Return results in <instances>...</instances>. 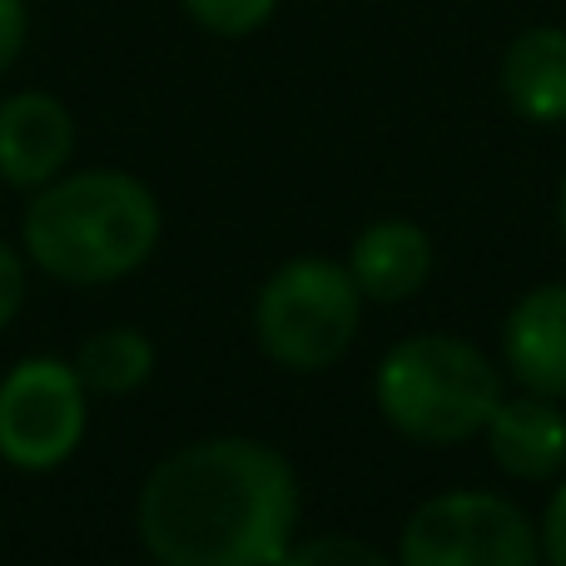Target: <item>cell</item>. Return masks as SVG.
Returning <instances> with one entry per match:
<instances>
[{"mask_svg":"<svg viewBox=\"0 0 566 566\" xmlns=\"http://www.w3.org/2000/svg\"><path fill=\"white\" fill-rule=\"evenodd\" d=\"M482 438L492 462L517 482H552L566 468V412L557 398H502Z\"/></svg>","mask_w":566,"mask_h":566,"instance_id":"9","label":"cell"},{"mask_svg":"<svg viewBox=\"0 0 566 566\" xmlns=\"http://www.w3.org/2000/svg\"><path fill=\"white\" fill-rule=\"evenodd\" d=\"M85 382L75 363L25 358L0 378V458L20 472H55L85 442Z\"/></svg>","mask_w":566,"mask_h":566,"instance_id":"6","label":"cell"},{"mask_svg":"<svg viewBox=\"0 0 566 566\" xmlns=\"http://www.w3.org/2000/svg\"><path fill=\"white\" fill-rule=\"evenodd\" d=\"M557 229H562V244H566V175L557 185Z\"/></svg>","mask_w":566,"mask_h":566,"instance_id":"18","label":"cell"},{"mask_svg":"<svg viewBox=\"0 0 566 566\" xmlns=\"http://www.w3.org/2000/svg\"><path fill=\"white\" fill-rule=\"evenodd\" d=\"M373 398L392 432L428 448H452L488 432L507 392L497 363L478 343L458 333H418L378 363Z\"/></svg>","mask_w":566,"mask_h":566,"instance_id":"3","label":"cell"},{"mask_svg":"<svg viewBox=\"0 0 566 566\" xmlns=\"http://www.w3.org/2000/svg\"><path fill=\"white\" fill-rule=\"evenodd\" d=\"M363 293L348 264L303 254L269 274L254 298L259 348L289 373L333 368L363 328Z\"/></svg>","mask_w":566,"mask_h":566,"instance_id":"4","label":"cell"},{"mask_svg":"<svg viewBox=\"0 0 566 566\" xmlns=\"http://www.w3.org/2000/svg\"><path fill=\"white\" fill-rule=\"evenodd\" d=\"M398 566H542V537L512 497L458 488L412 507Z\"/></svg>","mask_w":566,"mask_h":566,"instance_id":"5","label":"cell"},{"mask_svg":"<svg viewBox=\"0 0 566 566\" xmlns=\"http://www.w3.org/2000/svg\"><path fill=\"white\" fill-rule=\"evenodd\" d=\"M20 303H25V259L0 239V328L15 323Z\"/></svg>","mask_w":566,"mask_h":566,"instance_id":"15","label":"cell"},{"mask_svg":"<svg viewBox=\"0 0 566 566\" xmlns=\"http://www.w3.org/2000/svg\"><path fill=\"white\" fill-rule=\"evenodd\" d=\"M75 373L85 382V392L125 398V392L145 388L149 373H155V343L135 323H109V328H95L75 348Z\"/></svg>","mask_w":566,"mask_h":566,"instance_id":"12","label":"cell"},{"mask_svg":"<svg viewBox=\"0 0 566 566\" xmlns=\"http://www.w3.org/2000/svg\"><path fill=\"white\" fill-rule=\"evenodd\" d=\"M348 274L368 303H408L432 279V239L412 219H378L348 249Z\"/></svg>","mask_w":566,"mask_h":566,"instance_id":"10","label":"cell"},{"mask_svg":"<svg viewBox=\"0 0 566 566\" xmlns=\"http://www.w3.org/2000/svg\"><path fill=\"white\" fill-rule=\"evenodd\" d=\"M25 40H30V10H25V0H0V75H6V70L20 60Z\"/></svg>","mask_w":566,"mask_h":566,"instance_id":"16","label":"cell"},{"mask_svg":"<svg viewBox=\"0 0 566 566\" xmlns=\"http://www.w3.org/2000/svg\"><path fill=\"white\" fill-rule=\"evenodd\" d=\"M537 537H542V562H547V566H566V482L552 492L547 512H542Z\"/></svg>","mask_w":566,"mask_h":566,"instance_id":"17","label":"cell"},{"mask_svg":"<svg viewBox=\"0 0 566 566\" xmlns=\"http://www.w3.org/2000/svg\"><path fill=\"white\" fill-rule=\"evenodd\" d=\"M135 527L159 566H279L298 537V478L259 438H199L145 478Z\"/></svg>","mask_w":566,"mask_h":566,"instance_id":"1","label":"cell"},{"mask_svg":"<svg viewBox=\"0 0 566 566\" xmlns=\"http://www.w3.org/2000/svg\"><path fill=\"white\" fill-rule=\"evenodd\" d=\"M75 155V115L50 90L0 99V179L10 189H45Z\"/></svg>","mask_w":566,"mask_h":566,"instance_id":"7","label":"cell"},{"mask_svg":"<svg viewBox=\"0 0 566 566\" xmlns=\"http://www.w3.org/2000/svg\"><path fill=\"white\" fill-rule=\"evenodd\" d=\"M279 566H398L392 557H382L378 547L358 537H343V532H328V537H308L293 542L279 557Z\"/></svg>","mask_w":566,"mask_h":566,"instance_id":"14","label":"cell"},{"mask_svg":"<svg viewBox=\"0 0 566 566\" xmlns=\"http://www.w3.org/2000/svg\"><path fill=\"white\" fill-rule=\"evenodd\" d=\"M502 363L522 392L566 402V283H542L502 323Z\"/></svg>","mask_w":566,"mask_h":566,"instance_id":"8","label":"cell"},{"mask_svg":"<svg viewBox=\"0 0 566 566\" xmlns=\"http://www.w3.org/2000/svg\"><path fill=\"white\" fill-rule=\"evenodd\" d=\"M165 234L159 199L125 169H75L35 189L25 209V259L60 283H119L129 279Z\"/></svg>","mask_w":566,"mask_h":566,"instance_id":"2","label":"cell"},{"mask_svg":"<svg viewBox=\"0 0 566 566\" xmlns=\"http://www.w3.org/2000/svg\"><path fill=\"white\" fill-rule=\"evenodd\" d=\"M179 6H185V15L195 20L199 30H209V35L244 40L274 20L279 0H179Z\"/></svg>","mask_w":566,"mask_h":566,"instance_id":"13","label":"cell"},{"mask_svg":"<svg viewBox=\"0 0 566 566\" xmlns=\"http://www.w3.org/2000/svg\"><path fill=\"white\" fill-rule=\"evenodd\" d=\"M497 85L512 115L532 125H566V30L527 25L507 40Z\"/></svg>","mask_w":566,"mask_h":566,"instance_id":"11","label":"cell"}]
</instances>
